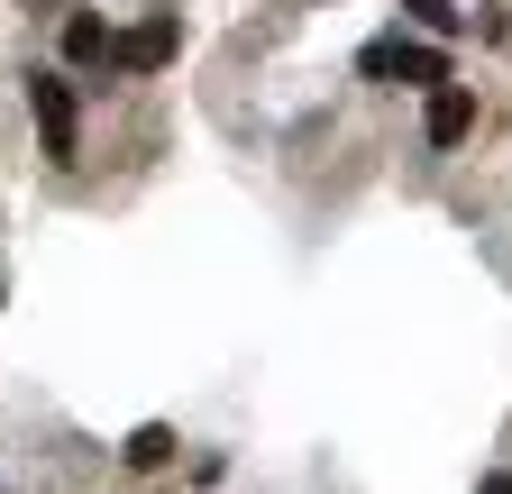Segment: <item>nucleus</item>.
Returning <instances> with one entry per match:
<instances>
[{
	"label": "nucleus",
	"instance_id": "1",
	"mask_svg": "<svg viewBox=\"0 0 512 494\" xmlns=\"http://www.w3.org/2000/svg\"><path fill=\"white\" fill-rule=\"evenodd\" d=\"M28 110H37V138L55 165H74L83 156V110H74V83L64 74H28Z\"/></svg>",
	"mask_w": 512,
	"mask_h": 494
},
{
	"label": "nucleus",
	"instance_id": "2",
	"mask_svg": "<svg viewBox=\"0 0 512 494\" xmlns=\"http://www.w3.org/2000/svg\"><path fill=\"white\" fill-rule=\"evenodd\" d=\"M357 65H366V74H403V83H421V92L458 83V74H448V55H439V46H412V37H375Z\"/></svg>",
	"mask_w": 512,
	"mask_h": 494
},
{
	"label": "nucleus",
	"instance_id": "3",
	"mask_svg": "<svg viewBox=\"0 0 512 494\" xmlns=\"http://www.w3.org/2000/svg\"><path fill=\"white\" fill-rule=\"evenodd\" d=\"M174 46H183V19L156 10V19H138L128 37H110V65L119 74H156V65H174Z\"/></svg>",
	"mask_w": 512,
	"mask_h": 494
},
{
	"label": "nucleus",
	"instance_id": "4",
	"mask_svg": "<svg viewBox=\"0 0 512 494\" xmlns=\"http://www.w3.org/2000/svg\"><path fill=\"white\" fill-rule=\"evenodd\" d=\"M467 129H476V92H467V83H439L430 110H421V138H430V147H458Z\"/></svg>",
	"mask_w": 512,
	"mask_h": 494
},
{
	"label": "nucleus",
	"instance_id": "5",
	"mask_svg": "<svg viewBox=\"0 0 512 494\" xmlns=\"http://www.w3.org/2000/svg\"><path fill=\"white\" fill-rule=\"evenodd\" d=\"M64 65H110V28H101L92 10L64 19Z\"/></svg>",
	"mask_w": 512,
	"mask_h": 494
},
{
	"label": "nucleus",
	"instance_id": "6",
	"mask_svg": "<svg viewBox=\"0 0 512 494\" xmlns=\"http://www.w3.org/2000/svg\"><path fill=\"white\" fill-rule=\"evenodd\" d=\"M119 458H128V467H165V458H174V430H165V421H138Z\"/></svg>",
	"mask_w": 512,
	"mask_h": 494
},
{
	"label": "nucleus",
	"instance_id": "7",
	"mask_svg": "<svg viewBox=\"0 0 512 494\" xmlns=\"http://www.w3.org/2000/svg\"><path fill=\"white\" fill-rule=\"evenodd\" d=\"M403 10H412L421 28H458V10H448V0H403Z\"/></svg>",
	"mask_w": 512,
	"mask_h": 494
},
{
	"label": "nucleus",
	"instance_id": "8",
	"mask_svg": "<svg viewBox=\"0 0 512 494\" xmlns=\"http://www.w3.org/2000/svg\"><path fill=\"white\" fill-rule=\"evenodd\" d=\"M476 494H512V476H485V485H476Z\"/></svg>",
	"mask_w": 512,
	"mask_h": 494
},
{
	"label": "nucleus",
	"instance_id": "9",
	"mask_svg": "<svg viewBox=\"0 0 512 494\" xmlns=\"http://www.w3.org/2000/svg\"><path fill=\"white\" fill-rule=\"evenodd\" d=\"M28 10H74V0H28Z\"/></svg>",
	"mask_w": 512,
	"mask_h": 494
}]
</instances>
